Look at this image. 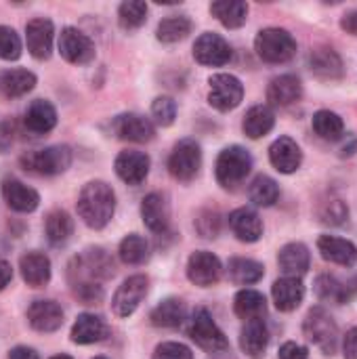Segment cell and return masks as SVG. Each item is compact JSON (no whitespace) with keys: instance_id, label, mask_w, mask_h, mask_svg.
Listing matches in <instances>:
<instances>
[{"instance_id":"6da1fadb","label":"cell","mask_w":357,"mask_h":359,"mask_svg":"<svg viewBox=\"0 0 357 359\" xmlns=\"http://www.w3.org/2000/svg\"><path fill=\"white\" fill-rule=\"evenodd\" d=\"M78 217L90 229H103L116 212V194L103 181H90L78 196Z\"/></svg>"},{"instance_id":"7a4b0ae2","label":"cell","mask_w":357,"mask_h":359,"mask_svg":"<svg viewBox=\"0 0 357 359\" xmlns=\"http://www.w3.org/2000/svg\"><path fill=\"white\" fill-rule=\"evenodd\" d=\"M303 332L314 347H318L324 355H335L339 347V326L332 320V316L324 307H314L309 309L305 322H303Z\"/></svg>"},{"instance_id":"3957f363","label":"cell","mask_w":357,"mask_h":359,"mask_svg":"<svg viewBox=\"0 0 357 359\" xmlns=\"http://www.w3.org/2000/svg\"><path fill=\"white\" fill-rule=\"evenodd\" d=\"M21 166L34 175L42 177H53L61 175L69 168L72 164V149L67 145H50L44 149H34L27 151L19 158Z\"/></svg>"},{"instance_id":"277c9868","label":"cell","mask_w":357,"mask_h":359,"mask_svg":"<svg viewBox=\"0 0 357 359\" xmlns=\"http://www.w3.org/2000/svg\"><path fill=\"white\" fill-rule=\"evenodd\" d=\"M255 50L267 63H286L297 53V40L282 27H265L255 38Z\"/></svg>"},{"instance_id":"5b68a950","label":"cell","mask_w":357,"mask_h":359,"mask_svg":"<svg viewBox=\"0 0 357 359\" xmlns=\"http://www.w3.org/2000/svg\"><path fill=\"white\" fill-rule=\"evenodd\" d=\"M252 170V156L240 147V145H231L225 147L219 158H217V181L221 187L225 189H236Z\"/></svg>"},{"instance_id":"8992f818","label":"cell","mask_w":357,"mask_h":359,"mask_svg":"<svg viewBox=\"0 0 357 359\" xmlns=\"http://www.w3.org/2000/svg\"><path fill=\"white\" fill-rule=\"evenodd\" d=\"M189 337L200 349H204L208 353H221V351L229 349L227 337L223 334V330L217 326V322L204 307L194 311L191 324H189Z\"/></svg>"},{"instance_id":"52a82bcc","label":"cell","mask_w":357,"mask_h":359,"mask_svg":"<svg viewBox=\"0 0 357 359\" xmlns=\"http://www.w3.org/2000/svg\"><path fill=\"white\" fill-rule=\"evenodd\" d=\"M69 276H78L76 280H72L74 286H78V284H97V280L114 276V263H112V259L107 257L105 250L90 248L82 257L74 259V265L69 267Z\"/></svg>"},{"instance_id":"ba28073f","label":"cell","mask_w":357,"mask_h":359,"mask_svg":"<svg viewBox=\"0 0 357 359\" xmlns=\"http://www.w3.org/2000/svg\"><path fill=\"white\" fill-rule=\"evenodd\" d=\"M202 166V147L196 139H181L170 158H168V170L177 181H191L200 172Z\"/></svg>"},{"instance_id":"9c48e42d","label":"cell","mask_w":357,"mask_h":359,"mask_svg":"<svg viewBox=\"0 0 357 359\" xmlns=\"http://www.w3.org/2000/svg\"><path fill=\"white\" fill-rule=\"evenodd\" d=\"M208 84H210L208 103L219 111H231L244 99V86L231 74H215L210 76Z\"/></svg>"},{"instance_id":"30bf717a","label":"cell","mask_w":357,"mask_h":359,"mask_svg":"<svg viewBox=\"0 0 357 359\" xmlns=\"http://www.w3.org/2000/svg\"><path fill=\"white\" fill-rule=\"evenodd\" d=\"M59 53L67 63L84 65L95 59V42L78 27H63L59 34Z\"/></svg>"},{"instance_id":"8fae6325","label":"cell","mask_w":357,"mask_h":359,"mask_svg":"<svg viewBox=\"0 0 357 359\" xmlns=\"http://www.w3.org/2000/svg\"><path fill=\"white\" fill-rule=\"evenodd\" d=\"M147 288H149V280L145 276H133V278L124 280L112 299L114 313L118 318H130L139 309L141 301L145 299Z\"/></svg>"},{"instance_id":"7c38bea8","label":"cell","mask_w":357,"mask_h":359,"mask_svg":"<svg viewBox=\"0 0 357 359\" xmlns=\"http://www.w3.org/2000/svg\"><path fill=\"white\" fill-rule=\"evenodd\" d=\"M194 57L198 63L208 67H221L231 61V46L229 42L213 32L202 34L194 44Z\"/></svg>"},{"instance_id":"4fadbf2b","label":"cell","mask_w":357,"mask_h":359,"mask_svg":"<svg viewBox=\"0 0 357 359\" xmlns=\"http://www.w3.org/2000/svg\"><path fill=\"white\" fill-rule=\"evenodd\" d=\"M221 273H223V265H221L219 257L213 252L198 250L187 261V278L191 284H196L200 288L215 286L221 280Z\"/></svg>"},{"instance_id":"5bb4252c","label":"cell","mask_w":357,"mask_h":359,"mask_svg":"<svg viewBox=\"0 0 357 359\" xmlns=\"http://www.w3.org/2000/svg\"><path fill=\"white\" fill-rule=\"evenodd\" d=\"M112 130L118 139L130 143H147L154 139L156 128L149 118L139 114H120L112 122Z\"/></svg>"},{"instance_id":"9a60e30c","label":"cell","mask_w":357,"mask_h":359,"mask_svg":"<svg viewBox=\"0 0 357 359\" xmlns=\"http://www.w3.org/2000/svg\"><path fill=\"white\" fill-rule=\"evenodd\" d=\"M53 40H55V27H53L50 19L38 17L25 25V42H27V50L34 59H38V61L48 59L53 53Z\"/></svg>"},{"instance_id":"2e32d148","label":"cell","mask_w":357,"mask_h":359,"mask_svg":"<svg viewBox=\"0 0 357 359\" xmlns=\"http://www.w3.org/2000/svg\"><path fill=\"white\" fill-rule=\"evenodd\" d=\"M149 166H151V160L147 154L143 151H135V149H128V151H120L116 162H114V168H116V175L126 183V185H141L147 175H149Z\"/></svg>"},{"instance_id":"e0dca14e","label":"cell","mask_w":357,"mask_h":359,"mask_svg":"<svg viewBox=\"0 0 357 359\" xmlns=\"http://www.w3.org/2000/svg\"><path fill=\"white\" fill-rule=\"evenodd\" d=\"M269 160H271L276 170H280L284 175H292V172L299 170V166L303 162V151H301V147L297 145L295 139L280 137L269 147Z\"/></svg>"},{"instance_id":"ac0fdd59","label":"cell","mask_w":357,"mask_h":359,"mask_svg":"<svg viewBox=\"0 0 357 359\" xmlns=\"http://www.w3.org/2000/svg\"><path fill=\"white\" fill-rule=\"evenodd\" d=\"M27 322L36 332H55L63 326V309L55 301H34L27 309Z\"/></svg>"},{"instance_id":"d6986e66","label":"cell","mask_w":357,"mask_h":359,"mask_svg":"<svg viewBox=\"0 0 357 359\" xmlns=\"http://www.w3.org/2000/svg\"><path fill=\"white\" fill-rule=\"evenodd\" d=\"M2 198L15 212H34L40 204V196L36 189L27 187L17 179L2 181Z\"/></svg>"},{"instance_id":"ffe728a7","label":"cell","mask_w":357,"mask_h":359,"mask_svg":"<svg viewBox=\"0 0 357 359\" xmlns=\"http://www.w3.org/2000/svg\"><path fill=\"white\" fill-rule=\"evenodd\" d=\"M141 219L147 225V229H151L154 233H164L170 223V208L166 196L158 191L145 196L141 202Z\"/></svg>"},{"instance_id":"44dd1931","label":"cell","mask_w":357,"mask_h":359,"mask_svg":"<svg viewBox=\"0 0 357 359\" xmlns=\"http://www.w3.org/2000/svg\"><path fill=\"white\" fill-rule=\"evenodd\" d=\"M318 250H320L322 259H326V261H330L335 265L353 267L357 263V246L353 242L345 240V238L322 236L318 240Z\"/></svg>"},{"instance_id":"7402d4cb","label":"cell","mask_w":357,"mask_h":359,"mask_svg":"<svg viewBox=\"0 0 357 359\" xmlns=\"http://www.w3.org/2000/svg\"><path fill=\"white\" fill-rule=\"evenodd\" d=\"M303 95V84L292 74L276 76L267 86V101L276 107H288L297 103Z\"/></svg>"},{"instance_id":"603a6c76","label":"cell","mask_w":357,"mask_h":359,"mask_svg":"<svg viewBox=\"0 0 357 359\" xmlns=\"http://www.w3.org/2000/svg\"><path fill=\"white\" fill-rule=\"evenodd\" d=\"M278 265L286 278H303L311 265V255L309 248L301 242H290L286 244L280 255H278Z\"/></svg>"},{"instance_id":"cb8c5ba5","label":"cell","mask_w":357,"mask_h":359,"mask_svg":"<svg viewBox=\"0 0 357 359\" xmlns=\"http://www.w3.org/2000/svg\"><path fill=\"white\" fill-rule=\"evenodd\" d=\"M23 124L34 135H46L57 126V109L50 101L36 99L29 103L23 116Z\"/></svg>"},{"instance_id":"d4e9b609","label":"cell","mask_w":357,"mask_h":359,"mask_svg":"<svg viewBox=\"0 0 357 359\" xmlns=\"http://www.w3.org/2000/svg\"><path fill=\"white\" fill-rule=\"evenodd\" d=\"M229 227L234 231V236L240 240V242H246V244H255L261 240L263 236V223H261V217L252 210V208H238L229 215Z\"/></svg>"},{"instance_id":"484cf974","label":"cell","mask_w":357,"mask_h":359,"mask_svg":"<svg viewBox=\"0 0 357 359\" xmlns=\"http://www.w3.org/2000/svg\"><path fill=\"white\" fill-rule=\"evenodd\" d=\"M271 297H274V303L280 311L290 313L303 303L305 286H303L301 278H286L284 276V278L276 280V284L271 286Z\"/></svg>"},{"instance_id":"4316f807","label":"cell","mask_w":357,"mask_h":359,"mask_svg":"<svg viewBox=\"0 0 357 359\" xmlns=\"http://www.w3.org/2000/svg\"><path fill=\"white\" fill-rule=\"evenodd\" d=\"M19 271L21 278L27 286L32 288H42L50 280V261L42 252H25L19 259Z\"/></svg>"},{"instance_id":"83f0119b","label":"cell","mask_w":357,"mask_h":359,"mask_svg":"<svg viewBox=\"0 0 357 359\" xmlns=\"http://www.w3.org/2000/svg\"><path fill=\"white\" fill-rule=\"evenodd\" d=\"M240 347L250 359L265 358V351L269 347V330L263 320L246 322L240 332Z\"/></svg>"},{"instance_id":"f1b7e54d","label":"cell","mask_w":357,"mask_h":359,"mask_svg":"<svg viewBox=\"0 0 357 359\" xmlns=\"http://www.w3.org/2000/svg\"><path fill=\"white\" fill-rule=\"evenodd\" d=\"M107 334L105 322L95 313H82L72 326V341L76 345H93L103 341Z\"/></svg>"},{"instance_id":"f546056e","label":"cell","mask_w":357,"mask_h":359,"mask_svg":"<svg viewBox=\"0 0 357 359\" xmlns=\"http://www.w3.org/2000/svg\"><path fill=\"white\" fill-rule=\"evenodd\" d=\"M36 86V76L29 69H6L0 74V95L17 99L27 95Z\"/></svg>"},{"instance_id":"4dcf8cb0","label":"cell","mask_w":357,"mask_h":359,"mask_svg":"<svg viewBox=\"0 0 357 359\" xmlns=\"http://www.w3.org/2000/svg\"><path fill=\"white\" fill-rule=\"evenodd\" d=\"M274 124H276L274 109L269 105H255L246 111L242 130L248 139H261L274 128Z\"/></svg>"},{"instance_id":"1f68e13d","label":"cell","mask_w":357,"mask_h":359,"mask_svg":"<svg viewBox=\"0 0 357 359\" xmlns=\"http://www.w3.org/2000/svg\"><path fill=\"white\" fill-rule=\"evenodd\" d=\"M234 311L240 320L252 322V320H263L267 311V301L261 292L257 290H240L234 299Z\"/></svg>"},{"instance_id":"d6a6232c","label":"cell","mask_w":357,"mask_h":359,"mask_svg":"<svg viewBox=\"0 0 357 359\" xmlns=\"http://www.w3.org/2000/svg\"><path fill=\"white\" fill-rule=\"evenodd\" d=\"M210 13L229 29L242 27L248 19V4L242 0H217L210 4Z\"/></svg>"},{"instance_id":"836d02e7","label":"cell","mask_w":357,"mask_h":359,"mask_svg":"<svg viewBox=\"0 0 357 359\" xmlns=\"http://www.w3.org/2000/svg\"><path fill=\"white\" fill-rule=\"evenodd\" d=\"M156 328H179L185 320V303L181 299H164L149 316Z\"/></svg>"},{"instance_id":"e575fe53","label":"cell","mask_w":357,"mask_h":359,"mask_svg":"<svg viewBox=\"0 0 357 359\" xmlns=\"http://www.w3.org/2000/svg\"><path fill=\"white\" fill-rule=\"evenodd\" d=\"M309 67L318 78L335 80L343 74V61L332 48H318L309 57Z\"/></svg>"},{"instance_id":"d590c367","label":"cell","mask_w":357,"mask_h":359,"mask_svg":"<svg viewBox=\"0 0 357 359\" xmlns=\"http://www.w3.org/2000/svg\"><path fill=\"white\" fill-rule=\"evenodd\" d=\"M44 231H46V238L53 246H61L72 238L74 221L65 210H50L46 215V221H44Z\"/></svg>"},{"instance_id":"8d00e7d4","label":"cell","mask_w":357,"mask_h":359,"mask_svg":"<svg viewBox=\"0 0 357 359\" xmlns=\"http://www.w3.org/2000/svg\"><path fill=\"white\" fill-rule=\"evenodd\" d=\"M191 34V19L185 15H170L158 23L156 36L164 44H175L179 40H185Z\"/></svg>"},{"instance_id":"74e56055","label":"cell","mask_w":357,"mask_h":359,"mask_svg":"<svg viewBox=\"0 0 357 359\" xmlns=\"http://www.w3.org/2000/svg\"><path fill=\"white\" fill-rule=\"evenodd\" d=\"M227 271H229V278L234 284H240V286H250V284H257L263 276H265V267L252 259H231L229 265H227Z\"/></svg>"},{"instance_id":"f35d334b","label":"cell","mask_w":357,"mask_h":359,"mask_svg":"<svg viewBox=\"0 0 357 359\" xmlns=\"http://www.w3.org/2000/svg\"><path fill=\"white\" fill-rule=\"evenodd\" d=\"M314 130L318 133V137H322L324 141H339L345 135V122L339 114L330 111V109H320L314 116Z\"/></svg>"},{"instance_id":"ab89813d","label":"cell","mask_w":357,"mask_h":359,"mask_svg":"<svg viewBox=\"0 0 357 359\" xmlns=\"http://www.w3.org/2000/svg\"><path fill=\"white\" fill-rule=\"evenodd\" d=\"M248 198L255 206H261V208H269L278 202L280 198V187L278 183L267 177V175H259L252 183H250V189H248Z\"/></svg>"},{"instance_id":"60d3db41","label":"cell","mask_w":357,"mask_h":359,"mask_svg":"<svg viewBox=\"0 0 357 359\" xmlns=\"http://www.w3.org/2000/svg\"><path fill=\"white\" fill-rule=\"evenodd\" d=\"M118 255H120L122 263H126V265H141L149 257V244L143 236L130 233L120 242Z\"/></svg>"},{"instance_id":"b9f144b4","label":"cell","mask_w":357,"mask_h":359,"mask_svg":"<svg viewBox=\"0 0 357 359\" xmlns=\"http://www.w3.org/2000/svg\"><path fill=\"white\" fill-rule=\"evenodd\" d=\"M147 19V4L143 0H126L118 8V21L124 29H137Z\"/></svg>"},{"instance_id":"7bdbcfd3","label":"cell","mask_w":357,"mask_h":359,"mask_svg":"<svg viewBox=\"0 0 357 359\" xmlns=\"http://www.w3.org/2000/svg\"><path fill=\"white\" fill-rule=\"evenodd\" d=\"M316 294L318 299L322 301H328V303H345L349 299V288H345L337 278L332 276H320L316 280Z\"/></svg>"},{"instance_id":"ee69618b","label":"cell","mask_w":357,"mask_h":359,"mask_svg":"<svg viewBox=\"0 0 357 359\" xmlns=\"http://www.w3.org/2000/svg\"><path fill=\"white\" fill-rule=\"evenodd\" d=\"M21 53H23V44L19 34L8 25H0V59L17 61Z\"/></svg>"},{"instance_id":"f6af8a7d","label":"cell","mask_w":357,"mask_h":359,"mask_svg":"<svg viewBox=\"0 0 357 359\" xmlns=\"http://www.w3.org/2000/svg\"><path fill=\"white\" fill-rule=\"evenodd\" d=\"M151 116L158 126H170L177 118V103L170 97H158L151 103Z\"/></svg>"},{"instance_id":"bcb514c9","label":"cell","mask_w":357,"mask_h":359,"mask_svg":"<svg viewBox=\"0 0 357 359\" xmlns=\"http://www.w3.org/2000/svg\"><path fill=\"white\" fill-rule=\"evenodd\" d=\"M347 217H349V208L343 200H330L320 210V219L326 225H343Z\"/></svg>"},{"instance_id":"7dc6e473","label":"cell","mask_w":357,"mask_h":359,"mask_svg":"<svg viewBox=\"0 0 357 359\" xmlns=\"http://www.w3.org/2000/svg\"><path fill=\"white\" fill-rule=\"evenodd\" d=\"M154 359H194V353L187 345L170 341V343H162L156 347Z\"/></svg>"},{"instance_id":"c3c4849f","label":"cell","mask_w":357,"mask_h":359,"mask_svg":"<svg viewBox=\"0 0 357 359\" xmlns=\"http://www.w3.org/2000/svg\"><path fill=\"white\" fill-rule=\"evenodd\" d=\"M280 359H309V351L299 343H284L280 347Z\"/></svg>"},{"instance_id":"681fc988","label":"cell","mask_w":357,"mask_h":359,"mask_svg":"<svg viewBox=\"0 0 357 359\" xmlns=\"http://www.w3.org/2000/svg\"><path fill=\"white\" fill-rule=\"evenodd\" d=\"M343 355L345 359H357V326L351 328L343 339Z\"/></svg>"},{"instance_id":"f907efd6","label":"cell","mask_w":357,"mask_h":359,"mask_svg":"<svg viewBox=\"0 0 357 359\" xmlns=\"http://www.w3.org/2000/svg\"><path fill=\"white\" fill-rule=\"evenodd\" d=\"M13 145V126L8 122H0V154L8 151Z\"/></svg>"},{"instance_id":"816d5d0a","label":"cell","mask_w":357,"mask_h":359,"mask_svg":"<svg viewBox=\"0 0 357 359\" xmlns=\"http://www.w3.org/2000/svg\"><path fill=\"white\" fill-rule=\"evenodd\" d=\"M341 27H343L347 34H353V36H357V11L347 13V15L341 19Z\"/></svg>"},{"instance_id":"f5cc1de1","label":"cell","mask_w":357,"mask_h":359,"mask_svg":"<svg viewBox=\"0 0 357 359\" xmlns=\"http://www.w3.org/2000/svg\"><path fill=\"white\" fill-rule=\"evenodd\" d=\"M8 359H40V358H38V353H36L34 349H29V347H15V349H11Z\"/></svg>"},{"instance_id":"db71d44e","label":"cell","mask_w":357,"mask_h":359,"mask_svg":"<svg viewBox=\"0 0 357 359\" xmlns=\"http://www.w3.org/2000/svg\"><path fill=\"white\" fill-rule=\"evenodd\" d=\"M11 280H13V269H11V265H8L6 261L0 259V290H4V288L11 284Z\"/></svg>"},{"instance_id":"11a10c76","label":"cell","mask_w":357,"mask_h":359,"mask_svg":"<svg viewBox=\"0 0 357 359\" xmlns=\"http://www.w3.org/2000/svg\"><path fill=\"white\" fill-rule=\"evenodd\" d=\"M50 359H74V358H69V355H63V353H61V355H55V358H50Z\"/></svg>"},{"instance_id":"9f6ffc18","label":"cell","mask_w":357,"mask_h":359,"mask_svg":"<svg viewBox=\"0 0 357 359\" xmlns=\"http://www.w3.org/2000/svg\"><path fill=\"white\" fill-rule=\"evenodd\" d=\"M95 359H107V358H95Z\"/></svg>"}]
</instances>
